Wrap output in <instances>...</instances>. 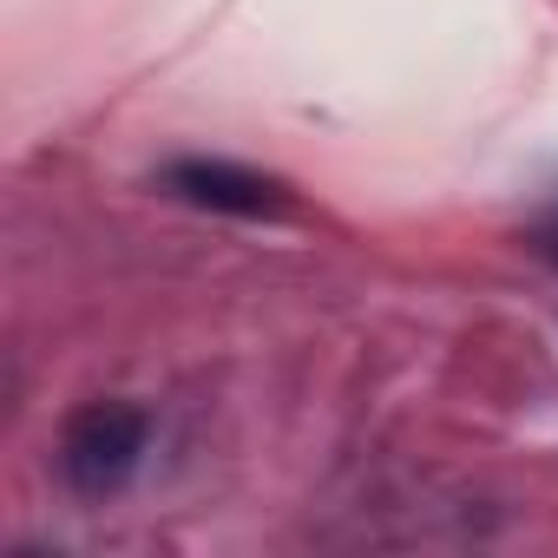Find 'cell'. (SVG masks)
Wrapping results in <instances>:
<instances>
[{
  "label": "cell",
  "mask_w": 558,
  "mask_h": 558,
  "mask_svg": "<svg viewBox=\"0 0 558 558\" xmlns=\"http://www.w3.org/2000/svg\"><path fill=\"white\" fill-rule=\"evenodd\" d=\"M151 447V414L132 401H86L60 434V473L86 499H112Z\"/></svg>",
  "instance_id": "1"
},
{
  "label": "cell",
  "mask_w": 558,
  "mask_h": 558,
  "mask_svg": "<svg viewBox=\"0 0 558 558\" xmlns=\"http://www.w3.org/2000/svg\"><path fill=\"white\" fill-rule=\"evenodd\" d=\"M171 197H184L191 210H217V217H283L290 210V184L283 178H263L250 165L230 158H178L158 178Z\"/></svg>",
  "instance_id": "2"
},
{
  "label": "cell",
  "mask_w": 558,
  "mask_h": 558,
  "mask_svg": "<svg viewBox=\"0 0 558 558\" xmlns=\"http://www.w3.org/2000/svg\"><path fill=\"white\" fill-rule=\"evenodd\" d=\"M545 256H551V263H558V230H551V236H545Z\"/></svg>",
  "instance_id": "3"
}]
</instances>
